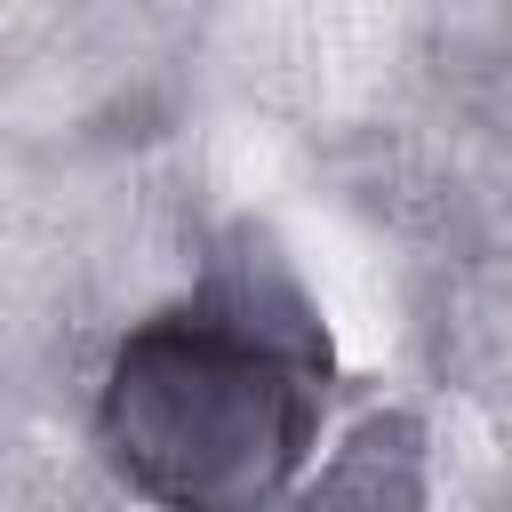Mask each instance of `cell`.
Returning <instances> with one entry per match:
<instances>
[{"mask_svg": "<svg viewBox=\"0 0 512 512\" xmlns=\"http://www.w3.org/2000/svg\"><path fill=\"white\" fill-rule=\"evenodd\" d=\"M304 512H424V448H416V424H400V416L360 424L352 448L304 496Z\"/></svg>", "mask_w": 512, "mask_h": 512, "instance_id": "7a4b0ae2", "label": "cell"}, {"mask_svg": "<svg viewBox=\"0 0 512 512\" xmlns=\"http://www.w3.org/2000/svg\"><path fill=\"white\" fill-rule=\"evenodd\" d=\"M328 336L288 280L216 272L120 336L96 440L120 488L160 512H264L320 440Z\"/></svg>", "mask_w": 512, "mask_h": 512, "instance_id": "6da1fadb", "label": "cell"}]
</instances>
